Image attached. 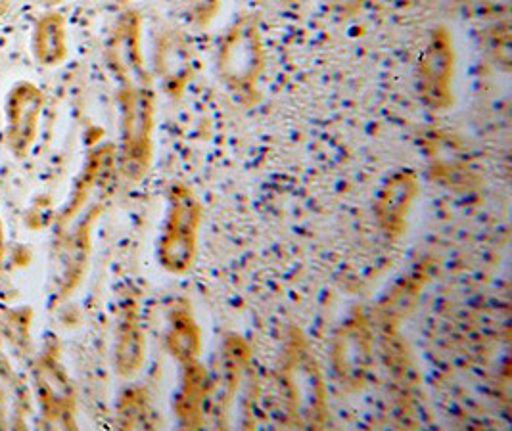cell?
<instances>
[{
    "label": "cell",
    "instance_id": "30bf717a",
    "mask_svg": "<svg viewBox=\"0 0 512 431\" xmlns=\"http://www.w3.org/2000/svg\"><path fill=\"white\" fill-rule=\"evenodd\" d=\"M117 148L114 144H102L94 148L89 154L87 163L79 181L75 182V190L71 194L70 202L58 217L60 232L70 227L71 223L81 215V211L89 205L94 194H102L116 179Z\"/></svg>",
    "mask_w": 512,
    "mask_h": 431
},
{
    "label": "cell",
    "instance_id": "7c38bea8",
    "mask_svg": "<svg viewBox=\"0 0 512 431\" xmlns=\"http://www.w3.org/2000/svg\"><path fill=\"white\" fill-rule=\"evenodd\" d=\"M211 395L208 370L200 361L183 366L181 387L175 397V414L185 430H200L206 424V403Z\"/></svg>",
    "mask_w": 512,
    "mask_h": 431
},
{
    "label": "cell",
    "instance_id": "ffe728a7",
    "mask_svg": "<svg viewBox=\"0 0 512 431\" xmlns=\"http://www.w3.org/2000/svg\"><path fill=\"white\" fill-rule=\"evenodd\" d=\"M4 263H6V232H4V221L0 215V274L4 273Z\"/></svg>",
    "mask_w": 512,
    "mask_h": 431
},
{
    "label": "cell",
    "instance_id": "7a4b0ae2",
    "mask_svg": "<svg viewBox=\"0 0 512 431\" xmlns=\"http://www.w3.org/2000/svg\"><path fill=\"white\" fill-rule=\"evenodd\" d=\"M279 380L292 424L302 430H323L328 422V391L321 364L300 328H290L286 336Z\"/></svg>",
    "mask_w": 512,
    "mask_h": 431
},
{
    "label": "cell",
    "instance_id": "5bb4252c",
    "mask_svg": "<svg viewBox=\"0 0 512 431\" xmlns=\"http://www.w3.org/2000/svg\"><path fill=\"white\" fill-rule=\"evenodd\" d=\"M31 54L43 68H58L68 60V20L62 12L48 10L35 20L31 33Z\"/></svg>",
    "mask_w": 512,
    "mask_h": 431
},
{
    "label": "cell",
    "instance_id": "ac0fdd59",
    "mask_svg": "<svg viewBox=\"0 0 512 431\" xmlns=\"http://www.w3.org/2000/svg\"><path fill=\"white\" fill-rule=\"evenodd\" d=\"M223 0H185L188 18L198 27H208L219 14Z\"/></svg>",
    "mask_w": 512,
    "mask_h": 431
},
{
    "label": "cell",
    "instance_id": "8992f818",
    "mask_svg": "<svg viewBox=\"0 0 512 431\" xmlns=\"http://www.w3.org/2000/svg\"><path fill=\"white\" fill-rule=\"evenodd\" d=\"M373 330L367 315L357 309L336 332L332 345V366L342 387L361 391L373 366Z\"/></svg>",
    "mask_w": 512,
    "mask_h": 431
},
{
    "label": "cell",
    "instance_id": "9c48e42d",
    "mask_svg": "<svg viewBox=\"0 0 512 431\" xmlns=\"http://www.w3.org/2000/svg\"><path fill=\"white\" fill-rule=\"evenodd\" d=\"M419 194V177L411 169H399L382 184L374 202V215L388 238L396 240L405 232L409 211Z\"/></svg>",
    "mask_w": 512,
    "mask_h": 431
},
{
    "label": "cell",
    "instance_id": "cb8c5ba5",
    "mask_svg": "<svg viewBox=\"0 0 512 431\" xmlns=\"http://www.w3.org/2000/svg\"><path fill=\"white\" fill-rule=\"evenodd\" d=\"M286 2H298V0H286Z\"/></svg>",
    "mask_w": 512,
    "mask_h": 431
},
{
    "label": "cell",
    "instance_id": "7402d4cb",
    "mask_svg": "<svg viewBox=\"0 0 512 431\" xmlns=\"http://www.w3.org/2000/svg\"><path fill=\"white\" fill-rule=\"evenodd\" d=\"M41 6H45V8H54V6H60L62 2H66V0H37Z\"/></svg>",
    "mask_w": 512,
    "mask_h": 431
},
{
    "label": "cell",
    "instance_id": "5b68a950",
    "mask_svg": "<svg viewBox=\"0 0 512 431\" xmlns=\"http://www.w3.org/2000/svg\"><path fill=\"white\" fill-rule=\"evenodd\" d=\"M60 343L52 340L35 357L31 378L35 399L48 426L60 430L77 428V393L70 374L62 363Z\"/></svg>",
    "mask_w": 512,
    "mask_h": 431
},
{
    "label": "cell",
    "instance_id": "ba28073f",
    "mask_svg": "<svg viewBox=\"0 0 512 431\" xmlns=\"http://www.w3.org/2000/svg\"><path fill=\"white\" fill-rule=\"evenodd\" d=\"M45 104V92L31 81H18L6 94L4 140L14 158L25 159L31 154L39 137Z\"/></svg>",
    "mask_w": 512,
    "mask_h": 431
},
{
    "label": "cell",
    "instance_id": "2e32d148",
    "mask_svg": "<svg viewBox=\"0 0 512 431\" xmlns=\"http://www.w3.org/2000/svg\"><path fill=\"white\" fill-rule=\"evenodd\" d=\"M171 357L185 366L200 359L202 353V330L194 318L190 305L179 301L169 313V328L165 336Z\"/></svg>",
    "mask_w": 512,
    "mask_h": 431
},
{
    "label": "cell",
    "instance_id": "6da1fadb",
    "mask_svg": "<svg viewBox=\"0 0 512 431\" xmlns=\"http://www.w3.org/2000/svg\"><path fill=\"white\" fill-rule=\"evenodd\" d=\"M114 75L119 83L121 112L117 169L127 181L140 182L148 175L154 159L156 91L146 64L119 69Z\"/></svg>",
    "mask_w": 512,
    "mask_h": 431
},
{
    "label": "cell",
    "instance_id": "4fadbf2b",
    "mask_svg": "<svg viewBox=\"0 0 512 431\" xmlns=\"http://www.w3.org/2000/svg\"><path fill=\"white\" fill-rule=\"evenodd\" d=\"M116 370L121 378H133L146 361V336L140 324L139 303L127 299L117 324Z\"/></svg>",
    "mask_w": 512,
    "mask_h": 431
},
{
    "label": "cell",
    "instance_id": "44dd1931",
    "mask_svg": "<svg viewBox=\"0 0 512 431\" xmlns=\"http://www.w3.org/2000/svg\"><path fill=\"white\" fill-rule=\"evenodd\" d=\"M10 6H12V0H0V22H2V20H4V16L8 14Z\"/></svg>",
    "mask_w": 512,
    "mask_h": 431
},
{
    "label": "cell",
    "instance_id": "3957f363",
    "mask_svg": "<svg viewBox=\"0 0 512 431\" xmlns=\"http://www.w3.org/2000/svg\"><path fill=\"white\" fill-rule=\"evenodd\" d=\"M217 69L236 100L248 108L259 102V79L265 71L261 27L254 16L234 22L219 43Z\"/></svg>",
    "mask_w": 512,
    "mask_h": 431
},
{
    "label": "cell",
    "instance_id": "e0dca14e",
    "mask_svg": "<svg viewBox=\"0 0 512 431\" xmlns=\"http://www.w3.org/2000/svg\"><path fill=\"white\" fill-rule=\"evenodd\" d=\"M117 426L121 430H152L156 426L150 397L144 387H129L117 403Z\"/></svg>",
    "mask_w": 512,
    "mask_h": 431
},
{
    "label": "cell",
    "instance_id": "277c9868",
    "mask_svg": "<svg viewBox=\"0 0 512 431\" xmlns=\"http://www.w3.org/2000/svg\"><path fill=\"white\" fill-rule=\"evenodd\" d=\"M204 207L185 182L169 188V209L158 244V261L167 273L187 274L198 255V236Z\"/></svg>",
    "mask_w": 512,
    "mask_h": 431
},
{
    "label": "cell",
    "instance_id": "52a82bcc",
    "mask_svg": "<svg viewBox=\"0 0 512 431\" xmlns=\"http://www.w3.org/2000/svg\"><path fill=\"white\" fill-rule=\"evenodd\" d=\"M455 46L447 27H436L420 54L419 92L422 102L436 112L453 106Z\"/></svg>",
    "mask_w": 512,
    "mask_h": 431
},
{
    "label": "cell",
    "instance_id": "8fae6325",
    "mask_svg": "<svg viewBox=\"0 0 512 431\" xmlns=\"http://www.w3.org/2000/svg\"><path fill=\"white\" fill-rule=\"evenodd\" d=\"M156 69L169 98H183L194 75V64L187 41L179 31H167L158 39Z\"/></svg>",
    "mask_w": 512,
    "mask_h": 431
},
{
    "label": "cell",
    "instance_id": "603a6c76",
    "mask_svg": "<svg viewBox=\"0 0 512 431\" xmlns=\"http://www.w3.org/2000/svg\"><path fill=\"white\" fill-rule=\"evenodd\" d=\"M117 2H121V4H129V2H133V0H117Z\"/></svg>",
    "mask_w": 512,
    "mask_h": 431
},
{
    "label": "cell",
    "instance_id": "d6986e66",
    "mask_svg": "<svg viewBox=\"0 0 512 431\" xmlns=\"http://www.w3.org/2000/svg\"><path fill=\"white\" fill-rule=\"evenodd\" d=\"M330 2H332L334 14H336L340 20H351V18H355V16L361 12L363 4H365V0H330Z\"/></svg>",
    "mask_w": 512,
    "mask_h": 431
},
{
    "label": "cell",
    "instance_id": "9a60e30c",
    "mask_svg": "<svg viewBox=\"0 0 512 431\" xmlns=\"http://www.w3.org/2000/svg\"><path fill=\"white\" fill-rule=\"evenodd\" d=\"M31 395L8 361L0 340V430H24Z\"/></svg>",
    "mask_w": 512,
    "mask_h": 431
}]
</instances>
